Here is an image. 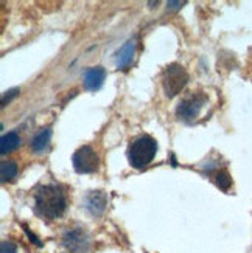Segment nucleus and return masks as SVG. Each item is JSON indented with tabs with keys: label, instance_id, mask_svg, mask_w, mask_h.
Returning <instances> with one entry per match:
<instances>
[{
	"label": "nucleus",
	"instance_id": "obj_1",
	"mask_svg": "<svg viewBox=\"0 0 252 253\" xmlns=\"http://www.w3.org/2000/svg\"><path fill=\"white\" fill-rule=\"evenodd\" d=\"M67 207L62 190L56 185H44L35 194V210L44 219L61 217Z\"/></svg>",
	"mask_w": 252,
	"mask_h": 253
},
{
	"label": "nucleus",
	"instance_id": "obj_2",
	"mask_svg": "<svg viewBox=\"0 0 252 253\" xmlns=\"http://www.w3.org/2000/svg\"><path fill=\"white\" fill-rule=\"evenodd\" d=\"M156 151H157V143L152 137L142 135L136 138L128 148V160L131 163V167L139 169L145 168L154 159Z\"/></svg>",
	"mask_w": 252,
	"mask_h": 253
},
{
	"label": "nucleus",
	"instance_id": "obj_3",
	"mask_svg": "<svg viewBox=\"0 0 252 253\" xmlns=\"http://www.w3.org/2000/svg\"><path fill=\"white\" fill-rule=\"evenodd\" d=\"M189 81V73L185 72V69L179 64H171L163 70L162 75V85L165 95L168 98L176 96Z\"/></svg>",
	"mask_w": 252,
	"mask_h": 253
},
{
	"label": "nucleus",
	"instance_id": "obj_4",
	"mask_svg": "<svg viewBox=\"0 0 252 253\" xmlns=\"http://www.w3.org/2000/svg\"><path fill=\"white\" fill-rule=\"evenodd\" d=\"M98 156L91 146H81L78 151L73 154V168L80 174L94 172L98 169Z\"/></svg>",
	"mask_w": 252,
	"mask_h": 253
},
{
	"label": "nucleus",
	"instance_id": "obj_5",
	"mask_svg": "<svg viewBox=\"0 0 252 253\" xmlns=\"http://www.w3.org/2000/svg\"><path fill=\"white\" fill-rule=\"evenodd\" d=\"M205 103V98L202 95H190L187 98H184V100L179 103L178 109H176V114L181 120H193L198 117L200 111L202 109Z\"/></svg>",
	"mask_w": 252,
	"mask_h": 253
},
{
	"label": "nucleus",
	"instance_id": "obj_6",
	"mask_svg": "<svg viewBox=\"0 0 252 253\" xmlns=\"http://www.w3.org/2000/svg\"><path fill=\"white\" fill-rule=\"evenodd\" d=\"M64 246L70 249L72 252L84 253L87 250V246H89V239H87L86 233L80 228L69 230V232L64 235Z\"/></svg>",
	"mask_w": 252,
	"mask_h": 253
},
{
	"label": "nucleus",
	"instance_id": "obj_7",
	"mask_svg": "<svg viewBox=\"0 0 252 253\" xmlns=\"http://www.w3.org/2000/svg\"><path fill=\"white\" fill-rule=\"evenodd\" d=\"M106 78V70L103 67H94L84 73V85L87 90H98Z\"/></svg>",
	"mask_w": 252,
	"mask_h": 253
},
{
	"label": "nucleus",
	"instance_id": "obj_8",
	"mask_svg": "<svg viewBox=\"0 0 252 253\" xmlns=\"http://www.w3.org/2000/svg\"><path fill=\"white\" fill-rule=\"evenodd\" d=\"M134 51H136V41L129 39L125 45L120 48L118 54H117V67L118 69H126L131 65L134 59Z\"/></svg>",
	"mask_w": 252,
	"mask_h": 253
},
{
	"label": "nucleus",
	"instance_id": "obj_9",
	"mask_svg": "<svg viewBox=\"0 0 252 253\" xmlns=\"http://www.w3.org/2000/svg\"><path fill=\"white\" fill-rule=\"evenodd\" d=\"M86 207L92 214H101L106 207V196L101 191H92L86 199Z\"/></svg>",
	"mask_w": 252,
	"mask_h": 253
},
{
	"label": "nucleus",
	"instance_id": "obj_10",
	"mask_svg": "<svg viewBox=\"0 0 252 253\" xmlns=\"http://www.w3.org/2000/svg\"><path fill=\"white\" fill-rule=\"evenodd\" d=\"M19 145H20V137L16 134V132H8V134L3 135L2 140H0V152L2 154L11 152V151H14Z\"/></svg>",
	"mask_w": 252,
	"mask_h": 253
},
{
	"label": "nucleus",
	"instance_id": "obj_11",
	"mask_svg": "<svg viewBox=\"0 0 252 253\" xmlns=\"http://www.w3.org/2000/svg\"><path fill=\"white\" fill-rule=\"evenodd\" d=\"M50 137H51V130L50 129H42L39 134L35 138H33V141H31L33 151H35V152H41V151L46 149L49 146Z\"/></svg>",
	"mask_w": 252,
	"mask_h": 253
},
{
	"label": "nucleus",
	"instance_id": "obj_12",
	"mask_svg": "<svg viewBox=\"0 0 252 253\" xmlns=\"http://www.w3.org/2000/svg\"><path fill=\"white\" fill-rule=\"evenodd\" d=\"M17 174V165L14 162H3L2 168H0V177L2 182H8L11 179H14Z\"/></svg>",
	"mask_w": 252,
	"mask_h": 253
},
{
	"label": "nucleus",
	"instance_id": "obj_13",
	"mask_svg": "<svg viewBox=\"0 0 252 253\" xmlns=\"http://www.w3.org/2000/svg\"><path fill=\"white\" fill-rule=\"evenodd\" d=\"M215 183H216V186L220 190L227 191L229 188H231V185H232V179H231V175H229L226 171H220L215 175Z\"/></svg>",
	"mask_w": 252,
	"mask_h": 253
},
{
	"label": "nucleus",
	"instance_id": "obj_14",
	"mask_svg": "<svg viewBox=\"0 0 252 253\" xmlns=\"http://www.w3.org/2000/svg\"><path fill=\"white\" fill-rule=\"evenodd\" d=\"M0 253H17V249L13 243H9V241H3L2 244H0Z\"/></svg>",
	"mask_w": 252,
	"mask_h": 253
},
{
	"label": "nucleus",
	"instance_id": "obj_15",
	"mask_svg": "<svg viewBox=\"0 0 252 253\" xmlns=\"http://www.w3.org/2000/svg\"><path fill=\"white\" fill-rule=\"evenodd\" d=\"M17 89H14V90H9V92H6V93H3V96H2V104L5 106L6 104V100L9 101L11 100V98H13V96H16L17 95Z\"/></svg>",
	"mask_w": 252,
	"mask_h": 253
},
{
	"label": "nucleus",
	"instance_id": "obj_16",
	"mask_svg": "<svg viewBox=\"0 0 252 253\" xmlns=\"http://www.w3.org/2000/svg\"><path fill=\"white\" fill-rule=\"evenodd\" d=\"M24 228H25V233L28 235V238H30V239L33 241V243H35V244L38 246V247H41V246H42V243H41V241H39V239H38V238H36L35 235H33V233L30 232V230H28V228H27L25 225H24Z\"/></svg>",
	"mask_w": 252,
	"mask_h": 253
},
{
	"label": "nucleus",
	"instance_id": "obj_17",
	"mask_svg": "<svg viewBox=\"0 0 252 253\" xmlns=\"http://www.w3.org/2000/svg\"><path fill=\"white\" fill-rule=\"evenodd\" d=\"M185 2H168V8L170 9H179Z\"/></svg>",
	"mask_w": 252,
	"mask_h": 253
}]
</instances>
